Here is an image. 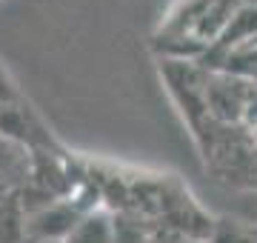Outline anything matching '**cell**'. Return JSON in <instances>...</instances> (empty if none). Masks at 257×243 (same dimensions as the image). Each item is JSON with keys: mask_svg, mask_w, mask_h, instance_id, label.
<instances>
[{"mask_svg": "<svg viewBox=\"0 0 257 243\" xmlns=\"http://www.w3.org/2000/svg\"><path fill=\"white\" fill-rule=\"evenodd\" d=\"M83 212L74 203H63V200H55V203L43 206L40 212L29 215V240L32 243H66V237L74 232V226L80 223Z\"/></svg>", "mask_w": 257, "mask_h": 243, "instance_id": "cell-1", "label": "cell"}, {"mask_svg": "<svg viewBox=\"0 0 257 243\" xmlns=\"http://www.w3.org/2000/svg\"><path fill=\"white\" fill-rule=\"evenodd\" d=\"M251 106L248 103V92L240 89L237 80L231 77H223L214 86H209V109L223 120H237L240 114H246V109Z\"/></svg>", "mask_w": 257, "mask_h": 243, "instance_id": "cell-2", "label": "cell"}, {"mask_svg": "<svg viewBox=\"0 0 257 243\" xmlns=\"http://www.w3.org/2000/svg\"><path fill=\"white\" fill-rule=\"evenodd\" d=\"M29 215L23 203L12 195L0 197V243H26L29 240Z\"/></svg>", "mask_w": 257, "mask_h": 243, "instance_id": "cell-3", "label": "cell"}, {"mask_svg": "<svg viewBox=\"0 0 257 243\" xmlns=\"http://www.w3.org/2000/svg\"><path fill=\"white\" fill-rule=\"evenodd\" d=\"M66 243H114V217L103 212H86Z\"/></svg>", "mask_w": 257, "mask_h": 243, "instance_id": "cell-4", "label": "cell"}, {"mask_svg": "<svg viewBox=\"0 0 257 243\" xmlns=\"http://www.w3.org/2000/svg\"><path fill=\"white\" fill-rule=\"evenodd\" d=\"M29 175V158L23 152V143H15L0 135V186L9 180H20Z\"/></svg>", "mask_w": 257, "mask_h": 243, "instance_id": "cell-5", "label": "cell"}, {"mask_svg": "<svg viewBox=\"0 0 257 243\" xmlns=\"http://www.w3.org/2000/svg\"><path fill=\"white\" fill-rule=\"evenodd\" d=\"M146 232L138 220H128V217H114V243H149Z\"/></svg>", "mask_w": 257, "mask_h": 243, "instance_id": "cell-6", "label": "cell"}, {"mask_svg": "<svg viewBox=\"0 0 257 243\" xmlns=\"http://www.w3.org/2000/svg\"><path fill=\"white\" fill-rule=\"evenodd\" d=\"M206 243H251V240L234 220H217Z\"/></svg>", "mask_w": 257, "mask_h": 243, "instance_id": "cell-7", "label": "cell"}, {"mask_svg": "<svg viewBox=\"0 0 257 243\" xmlns=\"http://www.w3.org/2000/svg\"><path fill=\"white\" fill-rule=\"evenodd\" d=\"M15 100V92H12V83L6 80V75L0 72V106H9Z\"/></svg>", "mask_w": 257, "mask_h": 243, "instance_id": "cell-8", "label": "cell"}, {"mask_svg": "<svg viewBox=\"0 0 257 243\" xmlns=\"http://www.w3.org/2000/svg\"><path fill=\"white\" fill-rule=\"evenodd\" d=\"M180 243H206V240H197V237H186V240H180Z\"/></svg>", "mask_w": 257, "mask_h": 243, "instance_id": "cell-9", "label": "cell"}, {"mask_svg": "<svg viewBox=\"0 0 257 243\" xmlns=\"http://www.w3.org/2000/svg\"><path fill=\"white\" fill-rule=\"evenodd\" d=\"M149 243H163V240H157V237H152V240H149Z\"/></svg>", "mask_w": 257, "mask_h": 243, "instance_id": "cell-10", "label": "cell"}, {"mask_svg": "<svg viewBox=\"0 0 257 243\" xmlns=\"http://www.w3.org/2000/svg\"><path fill=\"white\" fill-rule=\"evenodd\" d=\"M254 143H257V126H254Z\"/></svg>", "mask_w": 257, "mask_h": 243, "instance_id": "cell-11", "label": "cell"}]
</instances>
